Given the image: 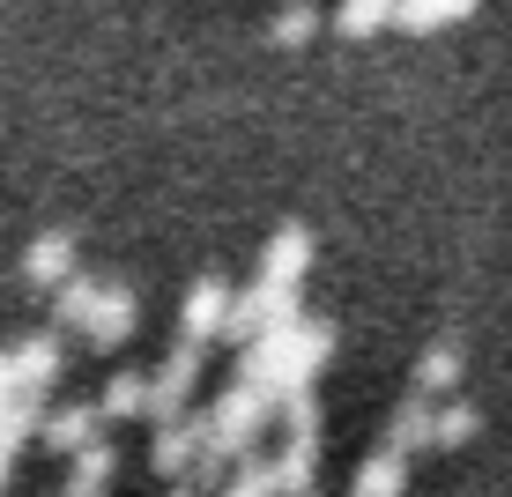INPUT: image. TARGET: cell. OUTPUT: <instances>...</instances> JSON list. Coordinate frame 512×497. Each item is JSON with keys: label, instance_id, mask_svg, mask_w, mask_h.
Listing matches in <instances>:
<instances>
[{"label": "cell", "instance_id": "6da1fadb", "mask_svg": "<svg viewBox=\"0 0 512 497\" xmlns=\"http://www.w3.org/2000/svg\"><path fill=\"white\" fill-rule=\"evenodd\" d=\"M334 357V327L327 319H305L297 312L290 327H268L253 334V342H238V379H253L260 394H297V386H312Z\"/></svg>", "mask_w": 512, "mask_h": 497}, {"label": "cell", "instance_id": "7a4b0ae2", "mask_svg": "<svg viewBox=\"0 0 512 497\" xmlns=\"http://www.w3.org/2000/svg\"><path fill=\"white\" fill-rule=\"evenodd\" d=\"M305 312V290L297 282H245V290H231V319H223V342H253V334L268 327H290V319Z\"/></svg>", "mask_w": 512, "mask_h": 497}, {"label": "cell", "instance_id": "3957f363", "mask_svg": "<svg viewBox=\"0 0 512 497\" xmlns=\"http://www.w3.org/2000/svg\"><path fill=\"white\" fill-rule=\"evenodd\" d=\"M193 386H201V342L179 334V349H164V364L149 371V416L164 423V416H179V408H193Z\"/></svg>", "mask_w": 512, "mask_h": 497}, {"label": "cell", "instance_id": "277c9868", "mask_svg": "<svg viewBox=\"0 0 512 497\" xmlns=\"http://www.w3.org/2000/svg\"><path fill=\"white\" fill-rule=\"evenodd\" d=\"M134 327H141V297L127 290V282H97V305H90V319H82V342L90 349H127Z\"/></svg>", "mask_w": 512, "mask_h": 497}, {"label": "cell", "instance_id": "5b68a950", "mask_svg": "<svg viewBox=\"0 0 512 497\" xmlns=\"http://www.w3.org/2000/svg\"><path fill=\"white\" fill-rule=\"evenodd\" d=\"M193 460H201V408H179V416L156 423V438H149V468L164 475V483H186Z\"/></svg>", "mask_w": 512, "mask_h": 497}, {"label": "cell", "instance_id": "8992f818", "mask_svg": "<svg viewBox=\"0 0 512 497\" xmlns=\"http://www.w3.org/2000/svg\"><path fill=\"white\" fill-rule=\"evenodd\" d=\"M60 371H67V349H60V327L52 334H30V342H15L8 349V379L23 386V394H52V386H60Z\"/></svg>", "mask_w": 512, "mask_h": 497}, {"label": "cell", "instance_id": "52a82bcc", "mask_svg": "<svg viewBox=\"0 0 512 497\" xmlns=\"http://www.w3.org/2000/svg\"><path fill=\"white\" fill-rule=\"evenodd\" d=\"M223 319H231V282H223V275H201V282L186 290V305H179V334L208 349V342H223Z\"/></svg>", "mask_w": 512, "mask_h": 497}, {"label": "cell", "instance_id": "ba28073f", "mask_svg": "<svg viewBox=\"0 0 512 497\" xmlns=\"http://www.w3.org/2000/svg\"><path fill=\"white\" fill-rule=\"evenodd\" d=\"M312 260H320V245H312V230L305 223H282L268 245H260V275L268 282H305L312 275Z\"/></svg>", "mask_w": 512, "mask_h": 497}, {"label": "cell", "instance_id": "9c48e42d", "mask_svg": "<svg viewBox=\"0 0 512 497\" xmlns=\"http://www.w3.org/2000/svg\"><path fill=\"white\" fill-rule=\"evenodd\" d=\"M38 438L52 453H82L90 438H104V408L97 401H67V408H52V416H38Z\"/></svg>", "mask_w": 512, "mask_h": 497}, {"label": "cell", "instance_id": "30bf717a", "mask_svg": "<svg viewBox=\"0 0 512 497\" xmlns=\"http://www.w3.org/2000/svg\"><path fill=\"white\" fill-rule=\"evenodd\" d=\"M75 268H82L75 230H45V238H30V253H23V282H38V290H60Z\"/></svg>", "mask_w": 512, "mask_h": 497}, {"label": "cell", "instance_id": "8fae6325", "mask_svg": "<svg viewBox=\"0 0 512 497\" xmlns=\"http://www.w3.org/2000/svg\"><path fill=\"white\" fill-rule=\"evenodd\" d=\"M461 371H468V349L446 334V342H431V349L416 357V394H431V401H438V394H461Z\"/></svg>", "mask_w": 512, "mask_h": 497}, {"label": "cell", "instance_id": "7c38bea8", "mask_svg": "<svg viewBox=\"0 0 512 497\" xmlns=\"http://www.w3.org/2000/svg\"><path fill=\"white\" fill-rule=\"evenodd\" d=\"M475 8H483V0H394V30H416V38H431V30L468 23Z\"/></svg>", "mask_w": 512, "mask_h": 497}, {"label": "cell", "instance_id": "4fadbf2b", "mask_svg": "<svg viewBox=\"0 0 512 497\" xmlns=\"http://www.w3.org/2000/svg\"><path fill=\"white\" fill-rule=\"evenodd\" d=\"M431 408H438L431 394H409L394 416H386V446L394 453H431Z\"/></svg>", "mask_w": 512, "mask_h": 497}, {"label": "cell", "instance_id": "5bb4252c", "mask_svg": "<svg viewBox=\"0 0 512 497\" xmlns=\"http://www.w3.org/2000/svg\"><path fill=\"white\" fill-rule=\"evenodd\" d=\"M475 431H483V416H475L461 394H438V408H431V453H461Z\"/></svg>", "mask_w": 512, "mask_h": 497}, {"label": "cell", "instance_id": "9a60e30c", "mask_svg": "<svg viewBox=\"0 0 512 497\" xmlns=\"http://www.w3.org/2000/svg\"><path fill=\"white\" fill-rule=\"evenodd\" d=\"M401 490H409V453H394V446H379L349 483V497H401Z\"/></svg>", "mask_w": 512, "mask_h": 497}, {"label": "cell", "instance_id": "2e32d148", "mask_svg": "<svg viewBox=\"0 0 512 497\" xmlns=\"http://www.w3.org/2000/svg\"><path fill=\"white\" fill-rule=\"evenodd\" d=\"M97 408H104V423L149 416V371H112V379H104V394H97Z\"/></svg>", "mask_w": 512, "mask_h": 497}, {"label": "cell", "instance_id": "e0dca14e", "mask_svg": "<svg viewBox=\"0 0 512 497\" xmlns=\"http://www.w3.org/2000/svg\"><path fill=\"white\" fill-rule=\"evenodd\" d=\"M216 497H275V460L268 453H238L231 468H223Z\"/></svg>", "mask_w": 512, "mask_h": 497}, {"label": "cell", "instance_id": "ac0fdd59", "mask_svg": "<svg viewBox=\"0 0 512 497\" xmlns=\"http://www.w3.org/2000/svg\"><path fill=\"white\" fill-rule=\"evenodd\" d=\"M90 305H97V275H67L60 290H52V327L60 334H82V319H90Z\"/></svg>", "mask_w": 512, "mask_h": 497}, {"label": "cell", "instance_id": "d6986e66", "mask_svg": "<svg viewBox=\"0 0 512 497\" xmlns=\"http://www.w3.org/2000/svg\"><path fill=\"white\" fill-rule=\"evenodd\" d=\"M320 23H327V15L312 8V0H290V8H275L268 38H275L282 52H297V45H312V38H320Z\"/></svg>", "mask_w": 512, "mask_h": 497}, {"label": "cell", "instance_id": "ffe728a7", "mask_svg": "<svg viewBox=\"0 0 512 497\" xmlns=\"http://www.w3.org/2000/svg\"><path fill=\"white\" fill-rule=\"evenodd\" d=\"M112 468H119V453L104 446V438H90L82 453H67V483L75 490H112Z\"/></svg>", "mask_w": 512, "mask_h": 497}, {"label": "cell", "instance_id": "44dd1931", "mask_svg": "<svg viewBox=\"0 0 512 497\" xmlns=\"http://www.w3.org/2000/svg\"><path fill=\"white\" fill-rule=\"evenodd\" d=\"M334 30H342V38H379V30H394V0H342V8H334Z\"/></svg>", "mask_w": 512, "mask_h": 497}, {"label": "cell", "instance_id": "7402d4cb", "mask_svg": "<svg viewBox=\"0 0 512 497\" xmlns=\"http://www.w3.org/2000/svg\"><path fill=\"white\" fill-rule=\"evenodd\" d=\"M8 483H15V453L0 446V497H8Z\"/></svg>", "mask_w": 512, "mask_h": 497}, {"label": "cell", "instance_id": "603a6c76", "mask_svg": "<svg viewBox=\"0 0 512 497\" xmlns=\"http://www.w3.org/2000/svg\"><path fill=\"white\" fill-rule=\"evenodd\" d=\"M8 386H15V379H8V349H0V394H8Z\"/></svg>", "mask_w": 512, "mask_h": 497}, {"label": "cell", "instance_id": "cb8c5ba5", "mask_svg": "<svg viewBox=\"0 0 512 497\" xmlns=\"http://www.w3.org/2000/svg\"><path fill=\"white\" fill-rule=\"evenodd\" d=\"M60 497H104V490H75V483H67V490H60Z\"/></svg>", "mask_w": 512, "mask_h": 497}, {"label": "cell", "instance_id": "d4e9b609", "mask_svg": "<svg viewBox=\"0 0 512 497\" xmlns=\"http://www.w3.org/2000/svg\"><path fill=\"white\" fill-rule=\"evenodd\" d=\"M164 497H193V483H171V490H164Z\"/></svg>", "mask_w": 512, "mask_h": 497}, {"label": "cell", "instance_id": "484cf974", "mask_svg": "<svg viewBox=\"0 0 512 497\" xmlns=\"http://www.w3.org/2000/svg\"><path fill=\"white\" fill-rule=\"evenodd\" d=\"M305 497H312V490H305Z\"/></svg>", "mask_w": 512, "mask_h": 497}]
</instances>
